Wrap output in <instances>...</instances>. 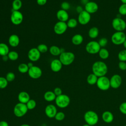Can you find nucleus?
<instances>
[{
    "label": "nucleus",
    "mask_w": 126,
    "mask_h": 126,
    "mask_svg": "<svg viewBox=\"0 0 126 126\" xmlns=\"http://www.w3.org/2000/svg\"><path fill=\"white\" fill-rule=\"evenodd\" d=\"M122 3H126V0H120Z\"/></svg>",
    "instance_id": "nucleus-54"
},
{
    "label": "nucleus",
    "mask_w": 126,
    "mask_h": 126,
    "mask_svg": "<svg viewBox=\"0 0 126 126\" xmlns=\"http://www.w3.org/2000/svg\"><path fill=\"white\" fill-rule=\"evenodd\" d=\"M98 77L94 73H91L87 77V82L90 85H94L96 84Z\"/></svg>",
    "instance_id": "nucleus-27"
},
{
    "label": "nucleus",
    "mask_w": 126,
    "mask_h": 126,
    "mask_svg": "<svg viewBox=\"0 0 126 126\" xmlns=\"http://www.w3.org/2000/svg\"><path fill=\"white\" fill-rule=\"evenodd\" d=\"M27 64H28V66H29V68H31V67H32V66H33L34 65H33V63H32V62H30V63H27Z\"/></svg>",
    "instance_id": "nucleus-51"
},
{
    "label": "nucleus",
    "mask_w": 126,
    "mask_h": 126,
    "mask_svg": "<svg viewBox=\"0 0 126 126\" xmlns=\"http://www.w3.org/2000/svg\"><path fill=\"white\" fill-rule=\"evenodd\" d=\"M65 114L63 112H58L56 114L54 118L56 120L58 121H63L65 118Z\"/></svg>",
    "instance_id": "nucleus-39"
},
{
    "label": "nucleus",
    "mask_w": 126,
    "mask_h": 126,
    "mask_svg": "<svg viewBox=\"0 0 126 126\" xmlns=\"http://www.w3.org/2000/svg\"><path fill=\"white\" fill-rule=\"evenodd\" d=\"M119 110L122 114L126 115V102H124L120 104Z\"/></svg>",
    "instance_id": "nucleus-43"
},
{
    "label": "nucleus",
    "mask_w": 126,
    "mask_h": 126,
    "mask_svg": "<svg viewBox=\"0 0 126 126\" xmlns=\"http://www.w3.org/2000/svg\"><path fill=\"white\" fill-rule=\"evenodd\" d=\"M55 103L56 105L61 108H64L67 107L70 104V99L67 94H62L56 96L55 99Z\"/></svg>",
    "instance_id": "nucleus-4"
},
{
    "label": "nucleus",
    "mask_w": 126,
    "mask_h": 126,
    "mask_svg": "<svg viewBox=\"0 0 126 126\" xmlns=\"http://www.w3.org/2000/svg\"><path fill=\"white\" fill-rule=\"evenodd\" d=\"M57 112V107L53 104H48L45 107V113L49 118H54Z\"/></svg>",
    "instance_id": "nucleus-17"
},
{
    "label": "nucleus",
    "mask_w": 126,
    "mask_h": 126,
    "mask_svg": "<svg viewBox=\"0 0 126 126\" xmlns=\"http://www.w3.org/2000/svg\"><path fill=\"white\" fill-rule=\"evenodd\" d=\"M28 73L29 76L31 78L33 79H37L41 76L42 71L39 67L33 65L29 68Z\"/></svg>",
    "instance_id": "nucleus-13"
},
{
    "label": "nucleus",
    "mask_w": 126,
    "mask_h": 126,
    "mask_svg": "<svg viewBox=\"0 0 126 126\" xmlns=\"http://www.w3.org/2000/svg\"><path fill=\"white\" fill-rule=\"evenodd\" d=\"M118 67L119 69L121 70H126V62L120 61L118 63Z\"/></svg>",
    "instance_id": "nucleus-44"
},
{
    "label": "nucleus",
    "mask_w": 126,
    "mask_h": 126,
    "mask_svg": "<svg viewBox=\"0 0 126 126\" xmlns=\"http://www.w3.org/2000/svg\"><path fill=\"white\" fill-rule=\"evenodd\" d=\"M84 10L83 9V8L82 6H80V5H78L76 7V12L79 14L80 13H81V12H82Z\"/></svg>",
    "instance_id": "nucleus-47"
},
{
    "label": "nucleus",
    "mask_w": 126,
    "mask_h": 126,
    "mask_svg": "<svg viewBox=\"0 0 126 126\" xmlns=\"http://www.w3.org/2000/svg\"><path fill=\"white\" fill-rule=\"evenodd\" d=\"M40 55L41 53L37 48H31L28 53V59L32 62L37 61L40 59Z\"/></svg>",
    "instance_id": "nucleus-15"
},
{
    "label": "nucleus",
    "mask_w": 126,
    "mask_h": 126,
    "mask_svg": "<svg viewBox=\"0 0 126 126\" xmlns=\"http://www.w3.org/2000/svg\"><path fill=\"white\" fill-rule=\"evenodd\" d=\"M29 69V67L27 63H20L18 66V71L21 73H28Z\"/></svg>",
    "instance_id": "nucleus-31"
},
{
    "label": "nucleus",
    "mask_w": 126,
    "mask_h": 126,
    "mask_svg": "<svg viewBox=\"0 0 126 126\" xmlns=\"http://www.w3.org/2000/svg\"><path fill=\"white\" fill-rule=\"evenodd\" d=\"M101 48H104L108 43V39L105 37L100 38L98 41Z\"/></svg>",
    "instance_id": "nucleus-41"
},
{
    "label": "nucleus",
    "mask_w": 126,
    "mask_h": 126,
    "mask_svg": "<svg viewBox=\"0 0 126 126\" xmlns=\"http://www.w3.org/2000/svg\"><path fill=\"white\" fill-rule=\"evenodd\" d=\"M67 28L66 22L58 21L54 25V31L56 34L61 35L66 32Z\"/></svg>",
    "instance_id": "nucleus-12"
},
{
    "label": "nucleus",
    "mask_w": 126,
    "mask_h": 126,
    "mask_svg": "<svg viewBox=\"0 0 126 126\" xmlns=\"http://www.w3.org/2000/svg\"><path fill=\"white\" fill-rule=\"evenodd\" d=\"M75 55L71 52H64L59 56V60L63 65H70L75 60Z\"/></svg>",
    "instance_id": "nucleus-3"
},
{
    "label": "nucleus",
    "mask_w": 126,
    "mask_h": 126,
    "mask_svg": "<svg viewBox=\"0 0 126 126\" xmlns=\"http://www.w3.org/2000/svg\"><path fill=\"white\" fill-rule=\"evenodd\" d=\"M96 85L99 90L101 91H107L110 87V79L106 76L98 77Z\"/></svg>",
    "instance_id": "nucleus-9"
},
{
    "label": "nucleus",
    "mask_w": 126,
    "mask_h": 126,
    "mask_svg": "<svg viewBox=\"0 0 126 126\" xmlns=\"http://www.w3.org/2000/svg\"><path fill=\"white\" fill-rule=\"evenodd\" d=\"M47 1V0H36V2L39 5H44Z\"/></svg>",
    "instance_id": "nucleus-46"
},
{
    "label": "nucleus",
    "mask_w": 126,
    "mask_h": 126,
    "mask_svg": "<svg viewBox=\"0 0 126 126\" xmlns=\"http://www.w3.org/2000/svg\"><path fill=\"white\" fill-rule=\"evenodd\" d=\"M8 82L6 79L5 77L0 76V89L5 88L8 85Z\"/></svg>",
    "instance_id": "nucleus-37"
},
{
    "label": "nucleus",
    "mask_w": 126,
    "mask_h": 126,
    "mask_svg": "<svg viewBox=\"0 0 126 126\" xmlns=\"http://www.w3.org/2000/svg\"><path fill=\"white\" fill-rule=\"evenodd\" d=\"M112 26L117 32H124L126 29V22L121 17H116L112 20Z\"/></svg>",
    "instance_id": "nucleus-6"
},
{
    "label": "nucleus",
    "mask_w": 126,
    "mask_h": 126,
    "mask_svg": "<svg viewBox=\"0 0 126 126\" xmlns=\"http://www.w3.org/2000/svg\"><path fill=\"white\" fill-rule=\"evenodd\" d=\"M37 49L40 53H45L47 52L48 50V46L45 44H39L37 47Z\"/></svg>",
    "instance_id": "nucleus-38"
},
{
    "label": "nucleus",
    "mask_w": 126,
    "mask_h": 126,
    "mask_svg": "<svg viewBox=\"0 0 126 126\" xmlns=\"http://www.w3.org/2000/svg\"><path fill=\"white\" fill-rule=\"evenodd\" d=\"M110 87L113 89H118L119 88L122 83V77L117 74H114L110 79Z\"/></svg>",
    "instance_id": "nucleus-14"
},
{
    "label": "nucleus",
    "mask_w": 126,
    "mask_h": 126,
    "mask_svg": "<svg viewBox=\"0 0 126 126\" xmlns=\"http://www.w3.org/2000/svg\"><path fill=\"white\" fill-rule=\"evenodd\" d=\"M118 58L120 61L126 62V49L122 50L119 52Z\"/></svg>",
    "instance_id": "nucleus-34"
},
{
    "label": "nucleus",
    "mask_w": 126,
    "mask_h": 126,
    "mask_svg": "<svg viewBox=\"0 0 126 126\" xmlns=\"http://www.w3.org/2000/svg\"><path fill=\"white\" fill-rule=\"evenodd\" d=\"M7 56L9 58V60H10L11 61H13L17 60L19 58L18 53L16 51H9Z\"/></svg>",
    "instance_id": "nucleus-33"
},
{
    "label": "nucleus",
    "mask_w": 126,
    "mask_h": 126,
    "mask_svg": "<svg viewBox=\"0 0 126 126\" xmlns=\"http://www.w3.org/2000/svg\"><path fill=\"white\" fill-rule=\"evenodd\" d=\"M84 10L90 14L95 13L98 9V4L94 1H90L84 5Z\"/></svg>",
    "instance_id": "nucleus-16"
},
{
    "label": "nucleus",
    "mask_w": 126,
    "mask_h": 126,
    "mask_svg": "<svg viewBox=\"0 0 126 126\" xmlns=\"http://www.w3.org/2000/svg\"><path fill=\"white\" fill-rule=\"evenodd\" d=\"M126 126V125H125V126Z\"/></svg>",
    "instance_id": "nucleus-56"
},
{
    "label": "nucleus",
    "mask_w": 126,
    "mask_h": 126,
    "mask_svg": "<svg viewBox=\"0 0 126 126\" xmlns=\"http://www.w3.org/2000/svg\"><path fill=\"white\" fill-rule=\"evenodd\" d=\"M49 52L50 54L54 56H60L61 54V48L56 45H52L49 48Z\"/></svg>",
    "instance_id": "nucleus-29"
},
{
    "label": "nucleus",
    "mask_w": 126,
    "mask_h": 126,
    "mask_svg": "<svg viewBox=\"0 0 126 126\" xmlns=\"http://www.w3.org/2000/svg\"><path fill=\"white\" fill-rule=\"evenodd\" d=\"M102 119L106 123L109 124L113 122L114 120L113 114L109 111H104L102 114Z\"/></svg>",
    "instance_id": "nucleus-22"
},
{
    "label": "nucleus",
    "mask_w": 126,
    "mask_h": 126,
    "mask_svg": "<svg viewBox=\"0 0 126 126\" xmlns=\"http://www.w3.org/2000/svg\"><path fill=\"white\" fill-rule=\"evenodd\" d=\"M101 47L98 41L92 40L89 41L86 45L85 49L87 52L90 54L94 55L98 54Z\"/></svg>",
    "instance_id": "nucleus-8"
},
{
    "label": "nucleus",
    "mask_w": 126,
    "mask_h": 126,
    "mask_svg": "<svg viewBox=\"0 0 126 126\" xmlns=\"http://www.w3.org/2000/svg\"><path fill=\"white\" fill-rule=\"evenodd\" d=\"M30 99V94L25 91L20 92L18 95V99L19 102L22 103L26 104Z\"/></svg>",
    "instance_id": "nucleus-21"
},
{
    "label": "nucleus",
    "mask_w": 126,
    "mask_h": 126,
    "mask_svg": "<svg viewBox=\"0 0 126 126\" xmlns=\"http://www.w3.org/2000/svg\"><path fill=\"white\" fill-rule=\"evenodd\" d=\"M0 126H9L8 123L5 121H0Z\"/></svg>",
    "instance_id": "nucleus-48"
},
{
    "label": "nucleus",
    "mask_w": 126,
    "mask_h": 126,
    "mask_svg": "<svg viewBox=\"0 0 126 126\" xmlns=\"http://www.w3.org/2000/svg\"><path fill=\"white\" fill-rule=\"evenodd\" d=\"M5 78L8 82H12L14 80V79L15 78V75L12 72H9L6 74Z\"/></svg>",
    "instance_id": "nucleus-40"
},
{
    "label": "nucleus",
    "mask_w": 126,
    "mask_h": 126,
    "mask_svg": "<svg viewBox=\"0 0 126 126\" xmlns=\"http://www.w3.org/2000/svg\"><path fill=\"white\" fill-rule=\"evenodd\" d=\"M9 52L8 46L4 43H0V56L7 55Z\"/></svg>",
    "instance_id": "nucleus-26"
},
{
    "label": "nucleus",
    "mask_w": 126,
    "mask_h": 126,
    "mask_svg": "<svg viewBox=\"0 0 126 126\" xmlns=\"http://www.w3.org/2000/svg\"><path fill=\"white\" fill-rule=\"evenodd\" d=\"M119 14L121 15H126V3H122L118 8Z\"/></svg>",
    "instance_id": "nucleus-36"
},
{
    "label": "nucleus",
    "mask_w": 126,
    "mask_h": 126,
    "mask_svg": "<svg viewBox=\"0 0 126 126\" xmlns=\"http://www.w3.org/2000/svg\"><path fill=\"white\" fill-rule=\"evenodd\" d=\"M84 119L87 124L90 126L95 125L98 122V116L93 110L87 111L84 115Z\"/></svg>",
    "instance_id": "nucleus-2"
},
{
    "label": "nucleus",
    "mask_w": 126,
    "mask_h": 126,
    "mask_svg": "<svg viewBox=\"0 0 126 126\" xmlns=\"http://www.w3.org/2000/svg\"><path fill=\"white\" fill-rule=\"evenodd\" d=\"M56 16L57 19L59 20V21L65 22H67L69 19V15L67 11L63 10L62 9L57 11Z\"/></svg>",
    "instance_id": "nucleus-19"
},
{
    "label": "nucleus",
    "mask_w": 126,
    "mask_h": 126,
    "mask_svg": "<svg viewBox=\"0 0 126 126\" xmlns=\"http://www.w3.org/2000/svg\"><path fill=\"white\" fill-rule=\"evenodd\" d=\"M89 1H90V0H81V3L84 5Z\"/></svg>",
    "instance_id": "nucleus-50"
},
{
    "label": "nucleus",
    "mask_w": 126,
    "mask_h": 126,
    "mask_svg": "<svg viewBox=\"0 0 126 126\" xmlns=\"http://www.w3.org/2000/svg\"><path fill=\"white\" fill-rule=\"evenodd\" d=\"M2 60L4 61V62H6L9 60V58L8 57L7 55H5L4 56H2Z\"/></svg>",
    "instance_id": "nucleus-49"
},
{
    "label": "nucleus",
    "mask_w": 126,
    "mask_h": 126,
    "mask_svg": "<svg viewBox=\"0 0 126 126\" xmlns=\"http://www.w3.org/2000/svg\"><path fill=\"white\" fill-rule=\"evenodd\" d=\"M93 73L98 77L105 76L108 72L107 64L102 61H97L94 63L92 67Z\"/></svg>",
    "instance_id": "nucleus-1"
},
{
    "label": "nucleus",
    "mask_w": 126,
    "mask_h": 126,
    "mask_svg": "<svg viewBox=\"0 0 126 126\" xmlns=\"http://www.w3.org/2000/svg\"><path fill=\"white\" fill-rule=\"evenodd\" d=\"M99 35V30L96 27L91 28L88 31V35L90 38L94 39L97 37Z\"/></svg>",
    "instance_id": "nucleus-25"
},
{
    "label": "nucleus",
    "mask_w": 126,
    "mask_h": 126,
    "mask_svg": "<svg viewBox=\"0 0 126 126\" xmlns=\"http://www.w3.org/2000/svg\"><path fill=\"white\" fill-rule=\"evenodd\" d=\"M91 19V14L84 10L82 12L78 14L77 21L78 22L82 25H85L88 24Z\"/></svg>",
    "instance_id": "nucleus-11"
},
{
    "label": "nucleus",
    "mask_w": 126,
    "mask_h": 126,
    "mask_svg": "<svg viewBox=\"0 0 126 126\" xmlns=\"http://www.w3.org/2000/svg\"><path fill=\"white\" fill-rule=\"evenodd\" d=\"M44 99L48 101V102H51L54 100H55L56 98V95L53 92V91H48L46 92L43 95Z\"/></svg>",
    "instance_id": "nucleus-24"
},
{
    "label": "nucleus",
    "mask_w": 126,
    "mask_h": 126,
    "mask_svg": "<svg viewBox=\"0 0 126 126\" xmlns=\"http://www.w3.org/2000/svg\"><path fill=\"white\" fill-rule=\"evenodd\" d=\"M10 20L11 23L15 25H20L23 20V14L19 10H13L10 16Z\"/></svg>",
    "instance_id": "nucleus-10"
},
{
    "label": "nucleus",
    "mask_w": 126,
    "mask_h": 126,
    "mask_svg": "<svg viewBox=\"0 0 126 126\" xmlns=\"http://www.w3.org/2000/svg\"><path fill=\"white\" fill-rule=\"evenodd\" d=\"M26 104L28 110H32L35 108L36 106V102L34 99H30Z\"/></svg>",
    "instance_id": "nucleus-35"
},
{
    "label": "nucleus",
    "mask_w": 126,
    "mask_h": 126,
    "mask_svg": "<svg viewBox=\"0 0 126 126\" xmlns=\"http://www.w3.org/2000/svg\"><path fill=\"white\" fill-rule=\"evenodd\" d=\"M22 6V2L21 0H14L12 3L13 10L19 11Z\"/></svg>",
    "instance_id": "nucleus-30"
},
{
    "label": "nucleus",
    "mask_w": 126,
    "mask_h": 126,
    "mask_svg": "<svg viewBox=\"0 0 126 126\" xmlns=\"http://www.w3.org/2000/svg\"><path fill=\"white\" fill-rule=\"evenodd\" d=\"M83 36L79 33L74 35L71 38V42L75 45H79L83 42Z\"/></svg>",
    "instance_id": "nucleus-23"
},
{
    "label": "nucleus",
    "mask_w": 126,
    "mask_h": 126,
    "mask_svg": "<svg viewBox=\"0 0 126 126\" xmlns=\"http://www.w3.org/2000/svg\"><path fill=\"white\" fill-rule=\"evenodd\" d=\"M28 111L26 104L21 102L17 103L14 107L13 113L15 116L20 118L25 116Z\"/></svg>",
    "instance_id": "nucleus-7"
},
{
    "label": "nucleus",
    "mask_w": 126,
    "mask_h": 126,
    "mask_svg": "<svg viewBox=\"0 0 126 126\" xmlns=\"http://www.w3.org/2000/svg\"><path fill=\"white\" fill-rule=\"evenodd\" d=\"M98 54L99 57L102 60H106L109 56V52L105 48H101Z\"/></svg>",
    "instance_id": "nucleus-28"
},
{
    "label": "nucleus",
    "mask_w": 126,
    "mask_h": 126,
    "mask_svg": "<svg viewBox=\"0 0 126 126\" xmlns=\"http://www.w3.org/2000/svg\"><path fill=\"white\" fill-rule=\"evenodd\" d=\"M61 9L65 11L69 10L70 8V5L69 2L67 1H63L61 4Z\"/></svg>",
    "instance_id": "nucleus-42"
},
{
    "label": "nucleus",
    "mask_w": 126,
    "mask_h": 126,
    "mask_svg": "<svg viewBox=\"0 0 126 126\" xmlns=\"http://www.w3.org/2000/svg\"><path fill=\"white\" fill-rule=\"evenodd\" d=\"M8 43L10 46L12 47H17L20 43V38L18 35L12 34L9 37Z\"/></svg>",
    "instance_id": "nucleus-20"
},
{
    "label": "nucleus",
    "mask_w": 126,
    "mask_h": 126,
    "mask_svg": "<svg viewBox=\"0 0 126 126\" xmlns=\"http://www.w3.org/2000/svg\"><path fill=\"white\" fill-rule=\"evenodd\" d=\"M123 46H124V48H125V49H126V40L124 41V42L123 43Z\"/></svg>",
    "instance_id": "nucleus-52"
},
{
    "label": "nucleus",
    "mask_w": 126,
    "mask_h": 126,
    "mask_svg": "<svg viewBox=\"0 0 126 126\" xmlns=\"http://www.w3.org/2000/svg\"><path fill=\"white\" fill-rule=\"evenodd\" d=\"M111 42L116 45L123 44L126 40V34L124 32H114L111 36Z\"/></svg>",
    "instance_id": "nucleus-5"
},
{
    "label": "nucleus",
    "mask_w": 126,
    "mask_h": 126,
    "mask_svg": "<svg viewBox=\"0 0 126 126\" xmlns=\"http://www.w3.org/2000/svg\"><path fill=\"white\" fill-rule=\"evenodd\" d=\"M78 21L75 18H70L68 20L66 24L68 28H74L77 27L78 25Z\"/></svg>",
    "instance_id": "nucleus-32"
},
{
    "label": "nucleus",
    "mask_w": 126,
    "mask_h": 126,
    "mask_svg": "<svg viewBox=\"0 0 126 126\" xmlns=\"http://www.w3.org/2000/svg\"><path fill=\"white\" fill-rule=\"evenodd\" d=\"M20 126H31L30 125H28V124H22L21 125H20Z\"/></svg>",
    "instance_id": "nucleus-53"
},
{
    "label": "nucleus",
    "mask_w": 126,
    "mask_h": 126,
    "mask_svg": "<svg viewBox=\"0 0 126 126\" xmlns=\"http://www.w3.org/2000/svg\"><path fill=\"white\" fill-rule=\"evenodd\" d=\"M82 126H90L89 125H88V124H85V125H83Z\"/></svg>",
    "instance_id": "nucleus-55"
},
{
    "label": "nucleus",
    "mask_w": 126,
    "mask_h": 126,
    "mask_svg": "<svg viewBox=\"0 0 126 126\" xmlns=\"http://www.w3.org/2000/svg\"><path fill=\"white\" fill-rule=\"evenodd\" d=\"M63 65L59 59H54L51 62L50 68L53 72H58L62 69Z\"/></svg>",
    "instance_id": "nucleus-18"
},
{
    "label": "nucleus",
    "mask_w": 126,
    "mask_h": 126,
    "mask_svg": "<svg viewBox=\"0 0 126 126\" xmlns=\"http://www.w3.org/2000/svg\"><path fill=\"white\" fill-rule=\"evenodd\" d=\"M53 92L54 93V94H55V95H56V96H59L61 94H62V89L59 88V87H56L54 89Z\"/></svg>",
    "instance_id": "nucleus-45"
}]
</instances>
